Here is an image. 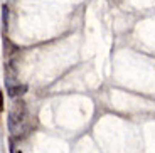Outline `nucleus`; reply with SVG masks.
Instances as JSON below:
<instances>
[{
    "label": "nucleus",
    "instance_id": "obj_4",
    "mask_svg": "<svg viewBox=\"0 0 155 153\" xmlns=\"http://www.w3.org/2000/svg\"><path fill=\"white\" fill-rule=\"evenodd\" d=\"M17 153H22V151H17Z\"/></svg>",
    "mask_w": 155,
    "mask_h": 153
},
{
    "label": "nucleus",
    "instance_id": "obj_2",
    "mask_svg": "<svg viewBox=\"0 0 155 153\" xmlns=\"http://www.w3.org/2000/svg\"><path fill=\"white\" fill-rule=\"evenodd\" d=\"M2 12H4V25H7V19H8V8H7V5L2 7Z\"/></svg>",
    "mask_w": 155,
    "mask_h": 153
},
{
    "label": "nucleus",
    "instance_id": "obj_3",
    "mask_svg": "<svg viewBox=\"0 0 155 153\" xmlns=\"http://www.w3.org/2000/svg\"><path fill=\"white\" fill-rule=\"evenodd\" d=\"M4 109V93L0 91V111Z\"/></svg>",
    "mask_w": 155,
    "mask_h": 153
},
{
    "label": "nucleus",
    "instance_id": "obj_1",
    "mask_svg": "<svg viewBox=\"0 0 155 153\" xmlns=\"http://www.w3.org/2000/svg\"><path fill=\"white\" fill-rule=\"evenodd\" d=\"M27 84H15V86H7V94L10 98H17V96H24L27 93Z\"/></svg>",
    "mask_w": 155,
    "mask_h": 153
}]
</instances>
